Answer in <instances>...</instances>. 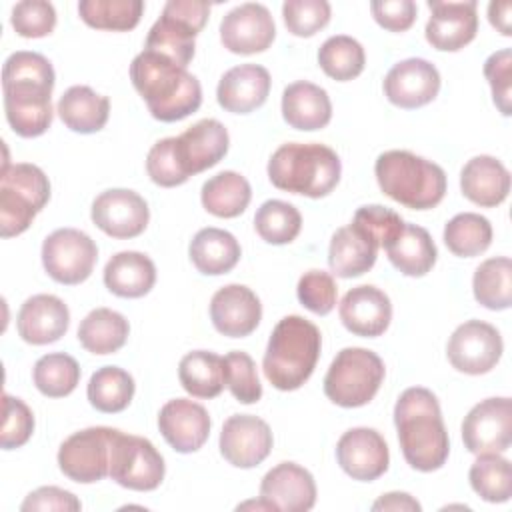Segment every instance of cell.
Segmentation results:
<instances>
[{
  "label": "cell",
  "instance_id": "1",
  "mask_svg": "<svg viewBox=\"0 0 512 512\" xmlns=\"http://www.w3.org/2000/svg\"><path fill=\"white\" fill-rule=\"evenodd\" d=\"M56 74L50 60L38 52H12L2 66L4 112L14 134L42 136L52 124V90Z\"/></svg>",
  "mask_w": 512,
  "mask_h": 512
},
{
  "label": "cell",
  "instance_id": "2",
  "mask_svg": "<svg viewBox=\"0 0 512 512\" xmlns=\"http://www.w3.org/2000/svg\"><path fill=\"white\" fill-rule=\"evenodd\" d=\"M404 460L418 472H434L448 460L450 440L438 398L422 386L406 388L394 406Z\"/></svg>",
  "mask_w": 512,
  "mask_h": 512
},
{
  "label": "cell",
  "instance_id": "3",
  "mask_svg": "<svg viewBox=\"0 0 512 512\" xmlns=\"http://www.w3.org/2000/svg\"><path fill=\"white\" fill-rule=\"evenodd\" d=\"M130 80L148 106L152 118L178 122L202 104V86L194 74L170 58L142 50L130 64Z\"/></svg>",
  "mask_w": 512,
  "mask_h": 512
},
{
  "label": "cell",
  "instance_id": "4",
  "mask_svg": "<svg viewBox=\"0 0 512 512\" xmlns=\"http://www.w3.org/2000/svg\"><path fill=\"white\" fill-rule=\"evenodd\" d=\"M320 348L322 336L316 324L298 314L284 316L274 326L264 352L266 380L282 392L298 390L312 376Z\"/></svg>",
  "mask_w": 512,
  "mask_h": 512
},
{
  "label": "cell",
  "instance_id": "5",
  "mask_svg": "<svg viewBox=\"0 0 512 512\" xmlns=\"http://www.w3.org/2000/svg\"><path fill=\"white\" fill-rule=\"evenodd\" d=\"M340 174L338 154L318 142L282 144L268 160V178L278 190L308 198L328 196L340 182Z\"/></svg>",
  "mask_w": 512,
  "mask_h": 512
},
{
  "label": "cell",
  "instance_id": "6",
  "mask_svg": "<svg viewBox=\"0 0 512 512\" xmlns=\"http://www.w3.org/2000/svg\"><path fill=\"white\" fill-rule=\"evenodd\" d=\"M374 174L380 190L412 210H430L444 200V170L408 150H388L376 158Z\"/></svg>",
  "mask_w": 512,
  "mask_h": 512
},
{
  "label": "cell",
  "instance_id": "7",
  "mask_svg": "<svg viewBox=\"0 0 512 512\" xmlns=\"http://www.w3.org/2000/svg\"><path fill=\"white\" fill-rule=\"evenodd\" d=\"M50 200L48 176L36 164L4 162L0 176V236L26 232Z\"/></svg>",
  "mask_w": 512,
  "mask_h": 512
},
{
  "label": "cell",
  "instance_id": "8",
  "mask_svg": "<svg viewBox=\"0 0 512 512\" xmlns=\"http://www.w3.org/2000/svg\"><path fill=\"white\" fill-rule=\"evenodd\" d=\"M382 358L358 346L342 348L324 376V394L342 408H360L368 404L384 380Z\"/></svg>",
  "mask_w": 512,
  "mask_h": 512
},
{
  "label": "cell",
  "instance_id": "9",
  "mask_svg": "<svg viewBox=\"0 0 512 512\" xmlns=\"http://www.w3.org/2000/svg\"><path fill=\"white\" fill-rule=\"evenodd\" d=\"M210 4L204 0H170L162 16L152 24L146 36V50L162 54L182 68L194 58V38L208 22Z\"/></svg>",
  "mask_w": 512,
  "mask_h": 512
},
{
  "label": "cell",
  "instance_id": "10",
  "mask_svg": "<svg viewBox=\"0 0 512 512\" xmlns=\"http://www.w3.org/2000/svg\"><path fill=\"white\" fill-rule=\"evenodd\" d=\"M164 472V458L148 438L114 430L108 476L116 484L136 492H150L162 484Z\"/></svg>",
  "mask_w": 512,
  "mask_h": 512
},
{
  "label": "cell",
  "instance_id": "11",
  "mask_svg": "<svg viewBox=\"0 0 512 512\" xmlns=\"http://www.w3.org/2000/svg\"><path fill=\"white\" fill-rule=\"evenodd\" d=\"M98 260L96 242L82 230L58 228L42 242V264L48 276L60 284L84 282Z\"/></svg>",
  "mask_w": 512,
  "mask_h": 512
},
{
  "label": "cell",
  "instance_id": "12",
  "mask_svg": "<svg viewBox=\"0 0 512 512\" xmlns=\"http://www.w3.org/2000/svg\"><path fill=\"white\" fill-rule=\"evenodd\" d=\"M114 430L110 426H92L68 436L58 450L60 472L78 484H94L106 478Z\"/></svg>",
  "mask_w": 512,
  "mask_h": 512
},
{
  "label": "cell",
  "instance_id": "13",
  "mask_svg": "<svg viewBox=\"0 0 512 512\" xmlns=\"http://www.w3.org/2000/svg\"><path fill=\"white\" fill-rule=\"evenodd\" d=\"M504 342L500 332L482 320H468L460 324L446 346L450 364L464 374L478 376L490 372L502 358Z\"/></svg>",
  "mask_w": 512,
  "mask_h": 512
},
{
  "label": "cell",
  "instance_id": "14",
  "mask_svg": "<svg viewBox=\"0 0 512 512\" xmlns=\"http://www.w3.org/2000/svg\"><path fill=\"white\" fill-rule=\"evenodd\" d=\"M462 440L468 452H506L512 444V400L486 398L470 408L462 422Z\"/></svg>",
  "mask_w": 512,
  "mask_h": 512
},
{
  "label": "cell",
  "instance_id": "15",
  "mask_svg": "<svg viewBox=\"0 0 512 512\" xmlns=\"http://www.w3.org/2000/svg\"><path fill=\"white\" fill-rule=\"evenodd\" d=\"M90 216L104 234L126 240L136 238L146 230L150 210L138 192L128 188H112L96 196Z\"/></svg>",
  "mask_w": 512,
  "mask_h": 512
},
{
  "label": "cell",
  "instance_id": "16",
  "mask_svg": "<svg viewBox=\"0 0 512 512\" xmlns=\"http://www.w3.org/2000/svg\"><path fill=\"white\" fill-rule=\"evenodd\" d=\"M272 444L274 438L270 426L252 414L230 416L220 432V454L236 468H254L262 464L268 458Z\"/></svg>",
  "mask_w": 512,
  "mask_h": 512
},
{
  "label": "cell",
  "instance_id": "17",
  "mask_svg": "<svg viewBox=\"0 0 512 512\" xmlns=\"http://www.w3.org/2000/svg\"><path fill=\"white\" fill-rule=\"evenodd\" d=\"M336 460L352 480L372 482L388 470L390 452L378 430L358 426L340 436L336 444Z\"/></svg>",
  "mask_w": 512,
  "mask_h": 512
},
{
  "label": "cell",
  "instance_id": "18",
  "mask_svg": "<svg viewBox=\"0 0 512 512\" xmlns=\"http://www.w3.org/2000/svg\"><path fill=\"white\" fill-rule=\"evenodd\" d=\"M276 26L264 4L246 2L232 8L220 22V40L234 54H256L270 48Z\"/></svg>",
  "mask_w": 512,
  "mask_h": 512
},
{
  "label": "cell",
  "instance_id": "19",
  "mask_svg": "<svg viewBox=\"0 0 512 512\" xmlns=\"http://www.w3.org/2000/svg\"><path fill=\"white\" fill-rule=\"evenodd\" d=\"M230 136L222 122L204 118L174 136L176 160L186 178L216 166L228 152Z\"/></svg>",
  "mask_w": 512,
  "mask_h": 512
},
{
  "label": "cell",
  "instance_id": "20",
  "mask_svg": "<svg viewBox=\"0 0 512 512\" xmlns=\"http://www.w3.org/2000/svg\"><path fill=\"white\" fill-rule=\"evenodd\" d=\"M430 18L426 22V40L440 52H458L476 38L478 32V4L466 2H440L430 0Z\"/></svg>",
  "mask_w": 512,
  "mask_h": 512
},
{
  "label": "cell",
  "instance_id": "21",
  "mask_svg": "<svg viewBox=\"0 0 512 512\" xmlns=\"http://www.w3.org/2000/svg\"><path fill=\"white\" fill-rule=\"evenodd\" d=\"M440 92V72L424 58L396 62L384 78V94L398 108H420L430 104Z\"/></svg>",
  "mask_w": 512,
  "mask_h": 512
},
{
  "label": "cell",
  "instance_id": "22",
  "mask_svg": "<svg viewBox=\"0 0 512 512\" xmlns=\"http://www.w3.org/2000/svg\"><path fill=\"white\" fill-rule=\"evenodd\" d=\"M260 498L278 512H308L316 504L314 476L296 462H280L264 474Z\"/></svg>",
  "mask_w": 512,
  "mask_h": 512
},
{
  "label": "cell",
  "instance_id": "23",
  "mask_svg": "<svg viewBox=\"0 0 512 512\" xmlns=\"http://www.w3.org/2000/svg\"><path fill=\"white\" fill-rule=\"evenodd\" d=\"M208 410L188 398L168 400L158 414V428L164 440L180 454L196 452L210 436Z\"/></svg>",
  "mask_w": 512,
  "mask_h": 512
},
{
  "label": "cell",
  "instance_id": "24",
  "mask_svg": "<svg viewBox=\"0 0 512 512\" xmlns=\"http://www.w3.org/2000/svg\"><path fill=\"white\" fill-rule=\"evenodd\" d=\"M338 312L348 332L362 338H376L382 336L390 326L392 302L380 288L360 284L344 294Z\"/></svg>",
  "mask_w": 512,
  "mask_h": 512
},
{
  "label": "cell",
  "instance_id": "25",
  "mask_svg": "<svg viewBox=\"0 0 512 512\" xmlns=\"http://www.w3.org/2000/svg\"><path fill=\"white\" fill-rule=\"evenodd\" d=\"M210 320L220 334L244 338L260 324L262 304L248 286L228 284L214 292L210 300Z\"/></svg>",
  "mask_w": 512,
  "mask_h": 512
},
{
  "label": "cell",
  "instance_id": "26",
  "mask_svg": "<svg viewBox=\"0 0 512 512\" xmlns=\"http://www.w3.org/2000/svg\"><path fill=\"white\" fill-rule=\"evenodd\" d=\"M70 326V310L54 294H34L24 300L16 316V328L24 342L44 346L60 340Z\"/></svg>",
  "mask_w": 512,
  "mask_h": 512
},
{
  "label": "cell",
  "instance_id": "27",
  "mask_svg": "<svg viewBox=\"0 0 512 512\" xmlns=\"http://www.w3.org/2000/svg\"><path fill=\"white\" fill-rule=\"evenodd\" d=\"M270 72L260 64H240L222 74L216 100L232 114H248L260 108L270 94Z\"/></svg>",
  "mask_w": 512,
  "mask_h": 512
},
{
  "label": "cell",
  "instance_id": "28",
  "mask_svg": "<svg viewBox=\"0 0 512 512\" xmlns=\"http://www.w3.org/2000/svg\"><path fill=\"white\" fill-rule=\"evenodd\" d=\"M462 194L482 208H494L508 198L510 172L494 156L480 154L470 158L460 172Z\"/></svg>",
  "mask_w": 512,
  "mask_h": 512
},
{
  "label": "cell",
  "instance_id": "29",
  "mask_svg": "<svg viewBox=\"0 0 512 512\" xmlns=\"http://www.w3.org/2000/svg\"><path fill=\"white\" fill-rule=\"evenodd\" d=\"M282 118L290 128L312 132L328 126L332 120V102L318 84L298 80L282 92Z\"/></svg>",
  "mask_w": 512,
  "mask_h": 512
},
{
  "label": "cell",
  "instance_id": "30",
  "mask_svg": "<svg viewBox=\"0 0 512 512\" xmlns=\"http://www.w3.org/2000/svg\"><path fill=\"white\" fill-rule=\"evenodd\" d=\"M378 244L352 222L332 234L328 246L330 270L340 278H356L376 264Z\"/></svg>",
  "mask_w": 512,
  "mask_h": 512
},
{
  "label": "cell",
  "instance_id": "31",
  "mask_svg": "<svg viewBox=\"0 0 512 512\" xmlns=\"http://www.w3.org/2000/svg\"><path fill=\"white\" fill-rule=\"evenodd\" d=\"M156 282L154 262L134 250L114 254L104 266V286L120 298H142Z\"/></svg>",
  "mask_w": 512,
  "mask_h": 512
},
{
  "label": "cell",
  "instance_id": "32",
  "mask_svg": "<svg viewBox=\"0 0 512 512\" xmlns=\"http://www.w3.org/2000/svg\"><path fill=\"white\" fill-rule=\"evenodd\" d=\"M56 112L72 132L94 134L108 122L110 100L108 96L94 92L90 86H70L60 96Z\"/></svg>",
  "mask_w": 512,
  "mask_h": 512
},
{
  "label": "cell",
  "instance_id": "33",
  "mask_svg": "<svg viewBox=\"0 0 512 512\" xmlns=\"http://www.w3.org/2000/svg\"><path fill=\"white\" fill-rule=\"evenodd\" d=\"M188 254L198 272L206 276H220L238 264L242 250L228 230L208 226L194 234Z\"/></svg>",
  "mask_w": 512,
  "mask_h": 512
},
{
  "label": "cell",
  "instance_id": "34",
  "mask_svg": "<svg viewBox=\"0 0 512 512\" xmlns=\"http://www.w3.org/2000/svg\"><path fill=\"white\" fill-rule=\"evenodd\" d=\"M388 254L390 264L404 276L420 278L428 274L438 258L436 244L430 236V232L422 226L404 222L402 232L396 236V240L384 248Z\"/></svg>",
  "mask_w": 512,
  "mask_h": 512
},
{
  "label": "cell",
  "instance_id": "35",
  "mask_svg": "<svg viewBox=\"0 0 512 512\" xmlns=\"http://www.w3.org/2000/svg\"><path fill=\"white\" fill-rule=\"evenodd\" d=\"M252 198L250 182L234 170L218 172L202 184L200 200L206 212L218 218H236L240 216Z\"/></svg>",
  "mask_w": 512,
  "mask_h": 512
},
{
  "label": "cell",
  "instance_id": "36",
  "mask_svg": "<svg viewBox=\"0 0 512 512\" xmlns=\"http://www.w3.org/2000/svg\"><path fill=\"white\" fill-rule=\"evenodd\" d=\"M130 334L128 320L112 308H96L78 326V342L92 354L104 356L118 352Z\"/></svg>",
  "mask_w": 512,
  "mask_h": 512
},
{
  "label": "cell",
  "instance_id": "37",
  "mask_svg": "<svg viewBox=\"0 0 512 512\" xmlns=\"http://www.w3.org/2000/svg\"><path fill=\"white\" fill-rule=\"evenodd\" d=\"M178 380L194 398H216L226 386L224 358L208 350L188 352L178 364Z\"/></svg>",
  "mask_w": 512,
  "mask_h": 512
},
{
  "label": "cell",
  "instance_id": "38",
  "mask_svg": "<svg viewBox=\"0 0 512 512\" xmlns=\"http://www.w3.org/2000/svg\"><path fill=\"white\" fill-rule=\"evenodd\" d=\"M134 390V378L124 368L102 366L90 376L86 396L96 410L104 414H116L128 408L134 398Z\"/></svg>",
  "mask_w": 512,
  "mask_h": 512
},
{
  "label": "cell",
  "instance_id": "39",
  "mask_svg": "<svg viewBox=\"0 0 512 512\" xmlns=\"http://www.w3.org/2000/svg\"><path fill=\"white\" fill-rule=\"evenodd\" d=\"M478 304L488 310H506L512 304V262L508 256L484 260L472 278Z\"/></svg>",
  "mask_w": 512,
  "mask_h": 512
},
{
  "label": "cell",
  "instance_id": "40",
  "mask_svg": "<svg viewBox=\"0 0 512 512\" xmlns=\"http://www.w3.org/2000/svg\"><path fill=\"white\" fill-rule=\"evenodd\" d=\"M468 480L472 490L486 502L500 504L512 496V466L498 452L478 454L470 466Z\"/></svg>",
  "mask_w": 512,
  "mask_h": 512
},
{
  "label": "cell",
  "instance_id": "41",
  "mask_svg": "<svg viewBox=\"0 0 512 512\" xmlns=\"http://www.w3.org/2000/svg\"><path fill=\"white\" fill-rule=\"evenodd\" d=\"M444 244L454 256H478L492 244V224L486 216L476 212L456 214L444 226Z\"/></svg>",
  "mask_w": 512,
  "mask_h": 512
},
{
  "label": "cell",
  "instance_id": "42",
  "mask_svg": "<svg viewBox=\"0 0 512 512\" xmlns=\"http://www.w3.org/2000/svg\"><path fill=\"white\" fill-rule=\"evenodd\" d=\"M142 12V0H82L78 4L82 22L96 30L128 32L138 26Z\"/></svg>",
  "mask_w": 512,
  "mask_h": 512
},
{
  "label": "cell",
  "instance_id": "43",
  "mask_svg": "<svg viewBox=\"0 0 512 512\" xmlns=\"http://www.w3.org/2000/svg\"><path fill=\"white\" fill-rule=\"evenodd\" d=\"M318 64L326 76L338 82L352 80L362 74L366 54L362 44L346 34H336L324 40L318 50Z\"/></svg>",
  "mask_w": 512,
  "mask_h": 512
},
{
  "label": "cell",
  "instance_id": "44",
  "mask_svg": "<svg viewBox=\"0 0 512 512\" xmlns=\"http://www.w3.org/2000/svg\"><path fill=\"white\" fill-rule=\"evenodd\" d=\"M34 386L48 398H64L80 382L78 362L64 352L44 354L36 360L32 370Z\"/></svg>",
  "mask_w": 512,
  "mask_h": 512
},
{
  "label": "cell",
  "instance_id": "45",
  "mask_svg": "<svg viewBox=\"0 0 512 512\" xmlns=\"http://www.w3.org/2000/svg\"><path fill=\"white\" fill-rule=\"evenodd\" d=\"M258 236L274 246L290 244L302 228V216L296 206L284 200H266L254 214Z\"/></svg>",
  "mask_w": 512,
  "mask_h": 512
},
{
  "label": "cell",
  "instance_id": "46",
  "mask_svg": "<svg viewBox=\"0 0 512 512\" xmlns=\"http://www.w3.org/2000/svg\"><path fill=\"white\" fill-rule=\"evenodd\" d=\"M224 382L232 396L242 404H254L262 398L256 364L250 354L242 350H234L224 356Z\"/></svg>",
  "mask_w": 512,
  "mask_h": 512
},
{
  "label": "cell",
  "instance_id": "47",
  "mask_svg": "<svg viewBox=\"0 0 512 512\" xmlns=\"http://www.w3.org/2000/svg\"><path fill=\"white\" fill-rule=\"evenodd\" d=\"M330 4L326 0H286L282 18L290 34L310 38L330 22Z\"/></svg>",
  "mask_w": 512,
  "mask_h": 512
},
{
  "label": "cell",
  "instance_id": "48",
  "mask_svg": "<svg viewBox=\"0 0 512 512\" xmlns=\"http://www.w3.org/2000/svg\"><path fill=\"white\" fill-rule=\"evenodd\" d=\"M352 224L360 228L366 236H370L378 244V248L390 246L404 228V220L400 218V214L380 204L360 206L354 212Z\"/></svg>",
  "mask_w": 512,
  "mask_h": 512
},
{
  "label": "cell",
  "instance_id": "49",
  "mask_svg": "<svg viewBox=\"0 0 512 512\" xmlns=\"http://www.w3.org/2000/svg\"><path fill=\"white\" fill-rule=\"evenodd\" d=\"M296 294H298L300 304L306 310H310L318 316H326L336 306L338 286H336L330 272L308 270L300 276L298 286H296Z\"/></svg>",
  "mask_w": 512,
  "mask_h": 512
},
{
  "label": "cell",
  "instance_id": "50",
  "mask_svg": "<svg viewBox=\"0 0 512 512\" xmlns=\"http://www.w3.org/2000/svg\"><path fill=\"white\" fill-rule=\"evenodd\" d=\"M34 432L32 410L16 396L4 394L2 398V428L0 446L4 450H14L24 446Z\"/></svg>",
  "mask_w": 512,
  "mask_h": 512
},
{
  "label": "cell",
  "instance_id": "51",
  "mask_svg": "<svg viewBox=\"0 0 512 512\" xmlns=\"http://www.w3.org/2000/svg\"><path fill=\"white\" fill-rule=\"evenodd\" d=\"M10 24L22 38H42L54 30L56 10L46 0H22L12 8Z\"/></svg>",
  "mask_w": 512,
  "mask_h": 512
},
{
  "label": "cell",
  "instance_id": "52",
  "mask_svg": "<svg viewBox=\"0 0 512 512\" xmlns=\"http://www.w3.org/2000/svg\"><path fill=\"white\" fill-rule=\"evenodd\" d=\"M146 172L150 180L162 188H174L188 180L176 160L174 136L162 138L150 148L146 156Z\"/></svg>",
  "mask_w": 512,
  "mask_h": 512
},
{
  "label": "cell",
  "instance_id": "53",
  "mask_svg": "<svg viewBox=\"0 0 512 512\" xmlns=\"http://www.w3.org/2000/svg\"><path fill=\"white\" fill-rule=\"evenodd\" d=\"M484 76L492 88V100L502 116H510L512 112V52L510 48H502L488 56L484 62Z\"/></svg>",
  "mask_w": 512,
  "mask_h": 512
},
{
  "label": "cell",
  "instance_id": "54",
  "mask_svg": "<svg viewBox=\"0 0 512 512\" xmlns=\"http://www.w3.org/2000/svg\"><path fill=\"white\" fill-rule=\"evenodd\" d=\"M82 508L80 500L58 486H40L36 490H32L20 510L22 512H46V510H56V512H78Z\"/></svg>",
  "mask_w": 512,
  "mask_h": 512
},
{
  "label": "cell",
  "instance_id": "55",
  "mask_svg": "<svg viewBox=\"0 0 512 512\" xmlns=\"http://www.w3.org/2000/svg\"><path fill=\"white\" fill-rule=\"evenodd\" d=\"M374 20L390 32H404L416 20V4L412 0H380L370 4Z\"/></svg>",
  "mask_w": 512,
  "mask_h": 512
},
{
  "label": "cell",
  "instance_id": "56",
  "mask_svg": "<svg viewBox=\"0 0 512 512\" xmlns=\"http://www.w3.org/2000/svg\"><path fill=\"white\" fill-rule=\"evenodd\" d=\"M372 510L374 512H380V510H394V512H420L422 506L416 498H412L410 494L406 492H388V494H382L374 504H372Z\"/></svg>",
  "mask_w": 512,
  "mask_h": 512
},
{
  "label": "cell",
  "instance_id": "57",
  "mask_svg": "<svg viewBox=\"0 0 512 512\" xmlns=\"http://www.w3.org/2000/svg\"><path fill=\"white\" fill-rule=\"evenodd\" d=\"M510 10H512V4L510 2H490L488 4V20L490 24L504 36H510L512 34V28H510Z\"/></svg>",
  "mask_w": 512,
  "mask_h": 512
}]
</instances>
